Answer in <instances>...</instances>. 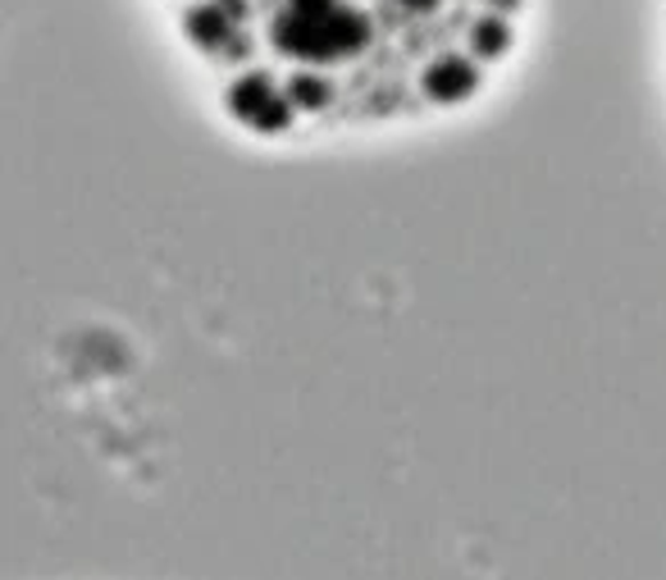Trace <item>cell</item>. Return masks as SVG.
Listing matches in <instances>:
<instances>
[{
    "instance_id": "1",
    "label": "cell",
    "mask_w": 666,
    "mask_h": 580,
    "mask_svg": "<svg viewBox=\"0 0 666 580\" xmlns=\"http://www.w3.org/2000/svg\"><path fill=\"white\" fill-rule=\"evenodd\" d=\"M219 110L270 142L416 129L471 110L530 0H160Z\"/></svg>"
}]
</instances>
